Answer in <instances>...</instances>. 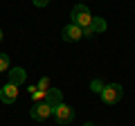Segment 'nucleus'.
Returning a JSON list of instances; mask_svg holds the SVG:
<instances>
[{
  "label": "nucleus",
  "mask_w": 135,
  "mask_h": 126,
  "mask_svg": "<svg viewBox=\"0 0 135 126\" xmlns=\"http://www.w3.org/2000/svg\"><path fill=\"white\" fill-rule=\"evenodd\" d=\"M70 18H72V23L79 25L81 29H88V27L92 25V18H95V16L90 14V9H88L83 2H79V5L72 7V14H70Z\"/></svg>",
  "instance_id": "2"
},
{
  "label": "nucleus",
  "mask_w": 135,
  "mask_h": 126,
  "mask_svg": "<svg viewBox=\"0 0 135 126\" xmlns=\"http://www.w3.org/2000/svg\"><path fill=\"white\" fill-rule=\"evenodd\" d=\"M0 41H2V27H0Z\"/></svg>",
  "instance_id": "16"
},
{
  "label": "nucleus",
  "mask_w": 135,
  "mask_h": 126,
  "mask_svg": "<svg viewBox=\"0 0 135 126\" xmlns=\"http://www.w3.org/2000/svg\"><path fill=\"white\" fill-rule=\"evenodd\" d=\"M50 115H54V110H52V108H50L45 101L34 104V106H32V110H29V117H32L34 122H45Z\"/></svg>",
  "instance_id": "4"
},
{
  "label": "nucleus",
  "mask_w": 135,
  "mask_h": 126,
  "mask_svg": "<svg viewBox=\"0 0 135 126\" xmlns=\"http://www.w3.org/2000/svg\"><path fill=\"white\" fill-rule=\"evenodd\" d=\"M61 36H63V41H70V43H77V41H81V38H83V29L79 27V25L70 23V25H65V27H63Z\"/></svg>",
  "instance_id": "5"
},
{
  "label": "nucleus",
  "mask_w": 135,
  "mask_h": 126,
  "mask_svg": "<svg viewBox=\"0 0 135 126\" xmlns=\"http://www.w3.org/2000/svg\"><path fill=\"white\" fill-rule=\"evenodd\" d=\"M7 68H9V56L5 52H0V72H5Z\"/></svg>",
  "instance_id": "11"
},
{
  "label": "nucleus",
  "mask_w": 135,
  "mask_h": 126,
  "mask_svg": "<svg viewBox=\"0 0 135 126\" xmlns=\"http://www.w3.org/2000/svg\"><path fill=\"white\" fill-rule=\"evenodd\" d=\"M36 88L47 92V90H50V79H47V77H41V79H38V86H36Z\"/></svg>",
  "instance_id": "12"
},
{
  "label": "nucleus",
  "mask_w": 135,
  "mask_h": 126,
  "mask_svg": "<svg viewBox=\"0 0 135 126\" xmlns=\"http://www.w3.org/2000/svg\"><path fill=\"white\" fill-rule=\"evenodd\" d=\"M54 119H56L59 124H70V122L74 119V108L61 101L56 108H54Z\"/></svg>",
  "instance_id": "3"
},
{
  "label": "nucleus",
  "mask_w": 135,
  "mask_h": 126,
  "mask_svg": "<svg viewBox=\"0 0 135 126\" xmlns=\"http://www.w3.org/2000/svg\"><path fill=\"white\" fill-rule=\"evenodd\" d=\"M25 79H27V72H25L23 68H14V70H9V81L7 83L20 86V83H25Z\"/></svg>",
  "instance_id": "8"
},
{
  "label": "nucleus",
  "mask_w": 135,
  "mask_h": 126,
  "mask_svg": "<svg viewBox=\"0 0 135 126\" xmlns=\"http://www.w3.org/2000/svg\"><path fill=\"white\" fill-rule=\"evenodd\" d=\"M27 90H29V95H32V101H34V104L45 101V97H47V92H45V90H38L36 86H29Z\"/></svg>",
  "instance_id": "9"
},
{
  "label": "nucleus",
  "mask_w": 135,
  "mask_h": 126,
  "mask_svg": "<svg viewBox=\"0 0 135 126\" xmlns=\"http://www.w3.org/2000/svg\"><path fill=\"white\" fill-rule=\"evenodd\" d=\"M16 99H18V86L5 83V86L0 88V101L2 104H14Z\"/></svg>",
  "instance_id": "6"
},
{
  "label": "nucleus",
  "mask_w": 135,
  "mask_h": 126,
  "mask_svg": "<svg viewBox=\"0 0 135 126\" xmlns=\"http://www.w3.org/2000/svg\"><path fill=\"white\" fill-rule=\"evenodd\" d=\"M36 7H45V5H50V0H32Z\"/></svg>",
  "instance_id": "14"
},
{
  "label": "nucleus",
  "mask_w": 135,
  "mask_h": 126,
  "mask_svg": "<svg viewBox=\"0 0 135 126\" xmlns=\"http://www.w3.org/2000/svg\"><path fill=\"white\" fill-rule=\"evenodd\" d=\"M101 101L106 104V106H115V104L122 101V97H124V88L119 86V83H106L104 86V90L99 92Z\"/></svg>",
  "instance_id": "1"
},
{
  "label": "nucleus",
  "mask_w": 135,
  "mask_h": 126,
  "mask_svg": "<svg viewBox=\"0 0 135 126\" xmlns=\"http://www.w3.org/2000/svg\"><path fill=\"white\" fill-rule=\"evenodd\" d=\"M106 20L104 18H92V25H90V29H92V34H101V32H106Z\"/></svg>",
  "instance_id": "10"
},
{
  "label": "nucleus",
  "mask_w": 135,
  "mask_h": 126,
  "mask_svg": "<svg viewBox=\"0 0 135 126\" xmlns=\"http://www.w3.org/2000/svg\"><path fill=\"white\" fill-rule=\"evenodd\" d=\"M90 88H92V90H95V92H97V95H99V92H101V90H104V83H101V81H97V79H95V81H92V83H90Z\"/></svg>",
  "instance_id": "13"
},
{
  "label": "nucleus",
  "mask_w": 135,
  "mask_h": 126,
  "mask_svg": "<svg viewBox=\"0 0 135 126\" xmlns=\"http://www.w3.org/2000/svg\"><path fill=\"white\" fill-rule=\"evenodd\" d=\"M83 126H95V124H92V122H88V124H83Z\"/></svg>",
  "instance_id": "15"
},
{
  "label": "nucleus",
  "mask_w": 135,
  "mask_h": 126,
  "mask_svg": "<svg viewBox=\"0 0 135 126\" xmlns=\"http://www.w3.org/2000/svg\"><path fill=\"white\" fill-rule=\"evenodd\" d=\"M61 101H63V92L56 90V88H50V90H47V97H45V104H47V106L54 110V108H56Z\"/></svg>",
  "instance_id": "7"
}]
</instances>
